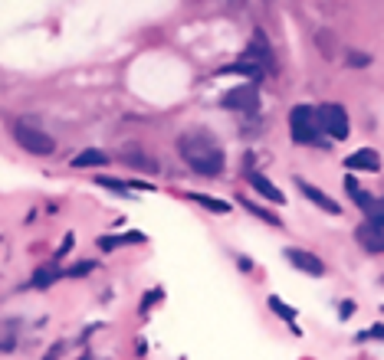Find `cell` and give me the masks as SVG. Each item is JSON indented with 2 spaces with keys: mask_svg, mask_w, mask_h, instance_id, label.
<instances>
[{
  "mask_svg": "<svg viewBox=\"0 0 384 360\" xmlns=\"http://www.w3.org/2000/svg\"><path fill=\"white\" fill-rule=\"evenodd\" d=\"M109 164V154L105 151H99V148H89V151H82V154H76L72 158V167H105Z\"/></svg>",
  "mask_w": 384,
  "mask_h": 360,
  "instance_id": "13",
  "label": "cell"
},
{
  "mask_svg": "<svg viewBox=\"0 0 384 360\" xmlns=\"http://www.w3.org/2000/svg\"><path fill=\"white\" fill-rule=\"evenodd\" d=\"M50 282H56V272H53V269H43V272H37V279H33V285H37V289H46Z\"/></svg>",
  "mask_w": 384,
  "mask_h": 360,
  "instance_id": "17",
  "label": "cell"
},
{
  "mask_svg": "<svg viewBox=\"0 0 384 360\" xmlns=\"http://www.w3.org/2000/svg\"><path fill=\"white\" fill-rule=\"evenodd\" d=\"M289 128H293L296 144H315L319 141V121H315L312 105H296L289 111Z\"/></svg>",
  "mask_w": 384,
  "mask_h": 360,
  "instance_id": "3",
  "label": "cell"
},
{
  "mask_svg": "<svg viewBox=\"0 0 384 360\" xmlns=\"http://www.w3.org/2000/svg\"><path fill=\"white\" fill-rule=\"evenodd\" d=\"M352 311H355L352 301H342V318H352Z\"/></svg>",
  "mask_w": 384,
  "mask_h": 360,
  "instance_id": "21",
  "label": "cell"
},
{
  "mask_svg": "<svg viewBox=\"0 0 384 360\" xmlns=\"http://www.w3.org/2000/svg\"><path fill=\"white\" fill-rule=\"evenodd\" d=\"M358 242L364 252H381L384 249V230H381V213H371L368 220L358 226Z\"/></svg>",
  "mask_w": 384,
  "mask_h": 360,
  "instance_id": "5",
  "label": "cell"
},
{
  "mask_svg": "<svg viewBox=\"0 0 384 360\" xmlns=\"http://www.w3.org/2000/svg\"><path fill=\"white\" fill-rule=\"evenodd\" d=\"M69 246H72V233H66V242H62V246H60V259H62V256H66V252H69Z\"/></svg>",
  "mask_w": 384,
  "mask_h": 360,
  "instance_id": "20",
  "label": "cell"
},
{
  "mask_svg": "<svg viewBox=\"0 0 384 360\" xmlns=\"http://www.w3.org/2000/svg\"><path fill=\"white\" fill-rule=\"evenodd\" d=\"M270 308H273L283 321H296V308H293V305H283V298H276V295L270 298Z\"/></svg>",
  "mask_w": 384,
  "mask_h": 360,
  "instance_id": "16",
  "label": "cell"
},
{
  "mask_svg": "<svg viewBox=\"0 0 384 360\" xmlns=\"http://www.w3.org/2000/svg\"><path fill=\"white\" fill-rule=\"evenodd\" d=\"M181 158L187 160V167L204 174V177H213V174H220L223 170V148L211 138V134H204V131L184 134L181 138Z\"/></svg>",
  "mask_w": 384,
  "mask_h": 360,
  "instance_id": "1",
  "label": "cell"
},
{
  "mask_svg": "<svg viewBox=\"0 0 384 360\" xmlns=\"http://www.w3.org/2000/svg\"><path fill=\"white\" fill-rule=\"evenodd\" d=\"M296 184H299V191H303V197H305V200H312L315 207H319V210L332 213V216H335V213H342V207H338V203H335L332 197H329V193H322V191H319V187H312L309 180H303V177H299V180H296Z\"/></svg>",
  "mask_w": 384,
  "mask_h": 360,
  "instance_id": "8",
  "label": "cell"
},
{
  "mask_svg": "<svg viewBox=\"0 0 384 360\" xmlns=\"http://www.w3.org/2000/svg\"><path fill=\"white\" fill-rule=\"evenodd\" d=\"M243 210H250L253 216H260V220H266L270 226H279V216L276 213H270V210H263L260 203H250V200H243Z\"/></svg>",
  "mask_w": 384,
  "mask_h": 360,
  "instance_id": "15",
  "label": "cell"
},
{
  "mask_svg": "<svg viewBox=\"0 0 384 360\" xmlns=\"http://www.w3.org/2000/svg\"><path fill=\"white\" fill-rule=\"evenodd\" d=\"M368 62H371V56H368V53H364V56H352V66H368Z\"/></svg>",
  "mask_w": 384,
  "mask_h": 360,
  "instance_id": "19",
  "label": "cell"
},
{
  "mask_svg": "<svg viewBox=\"0 0 384 360\" xmlns=\"http://www.w3.org/2000/svg\"><path fill=\"white\" fill-rule=\"evenodd\" d=\"M138 242H145V233H119V236H99V249L112 252L121 246H138Z\"/></svg>",
  "mask_w": 384,
  "mask_h": 360,
  "instance_id": "12",
  "label": "cell"
},
{
  "mask_svg": "<svg viewBox=\"0 0 384 360\" xmlns=\"http://www.w3.org/2000/svg\"><path fill=\"white\" fill-rule=\"evenodd\" d=\"M256 105H260V92H256V85H237L233 92H227L223 95V109L230 111H256Z\"/></svg>",
  "mask_w": 384,
  "mask_h": 360,
  "instance_id": "6",
  "label": "cell"
},
{
  "mask_svg": "<svg viewBox=\"0 0 384 360\" xmlns=\"http://www.w3.org/2000/svg\"><path fill=\"white\" fill-rule=\"evenodd\" d=\"M345 167L348 170H381V154L371 148L355 151L352 158H345Z\"/></svg>",
  "mask_w": 384,
  "mask_h": 360,
  "instance_id": "9",
  "label": "cell"
},
{
  "mask_svg": "<svg viewBox=\"0 0 384 360\" xmlns=\"http://www.w3.org/2000/svg\"><path fill=\"white\" fill-rule=\"evenodd\" d=\"M250 187L260 193V197H266L270 203H286V193L279 191V187H276L266 174H250Z\"/></svg>",
  "mask_w": 384,
  "mask_h": 360,
  "instance_id": "10",
  "label": "cell"
},
{
  "mask_svg": "<svg viewBox=\"0 0 384 360\" xmlns=\"http://www.w3.org/2000/svg\"><path fill=\"white\" fill-rule=\"evenodd\" d=\"M13 138H17V144H20L23 151H30V154H53V151H56V141L40 128H27V125H20V128L13 131Z\"/></svg>",
  "mask_w": 384,
  "mask_h": 360,
  "instance_id": "4",
  "label": "cell"
},
{
  "mask_svg": "<svg viewBox=\"0 0 384 360\" xmlns=\"http://www.w3.org/2000/svg\"><path fill=\"white\" fill-rule=\"evenodd\" d=\"M286 259L293 262L299 272H305V275H325V262L319 259V256H312V252L305 249H296V246H289V249L283 252Z\"/></svg>",
  "mask_w": 384,
  "mask_h": 360,
  "instance_id": "7",
  "label": "cell"
},
{
  "mask_svg": "<svg viewBox=\"0 0 384 360\" xmlns=\"http://www.w3.org/2000/svg\"><path fill=\"white\" fill-rule=\"evenodd\" d=\"M345 187H348V193H352V200L358 203V207H364V210H368V216H371V213H381V200H374V197H371L368 191H362L355 177L345 180Z\"/></svg>",
  "mask_w": 384,
  "mask_h": 360,
  "instance_id": "11",
  "label": "cell"
},
{
  "mask_svg": "<svg viewBox=\"0 0 384 360\" xmlns=\"http://www.w3.org/2000/svg\"><path fill=\"white\" fill-rule=\"evenodd\" d=\"M92 265H95V262H89V259H86V262H82V265H72V269H69V275H86V272H92Z\"/></svg>",
  "mask_w": 384,
  "mask_h": 360,
  "instance_id": "18",
  "label": "cell"
},
{
  "mask_svg": "<svg viewBox=\"0 0 384 360\" xmlns=\"http://www.w3.org/2000/svg\"><path fill=\"white\" fill-rule=\"evenodd\" d=\"M191 200L197 203V207H207L211 213H230V203L217 200V197H207V193H191Z\"/></svg>",
  "mask_w": 384,
  "mask_h": 360,
  "instance_id": "14",
  "label": "cell"
},
{
  "mask_svg": "<svg viewBox=\"0 0 384 360\" xmlns=\"http://www.w3.org/2000/svg\"><path fill=\"white\" fill-rule=\"evenodd\" d=\"M315 121H319V131H325L332 141H345L352 134V121H348V111L338 105V102H325L315 111Z\"/></svg>",
  "mask_w": 384,
  "mask_h": 360,
  "instance_id": "2",
  "label": "cell"
}]
</instances>
